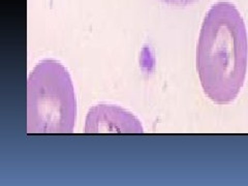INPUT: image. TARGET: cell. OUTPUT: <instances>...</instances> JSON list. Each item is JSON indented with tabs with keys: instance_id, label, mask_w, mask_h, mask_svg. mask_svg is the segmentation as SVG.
<instances>
[{
	"instance_id": "1",
	"label": "cell",
	"mask_w": 248,
	"mask_h": 186,
	"mask_svg": "<svg viewBox=\"0 0 248 186\" xmlns=\"http://www.w3.org/2000/svg\"><path fill=\"white\" fill-rule=\"evenodd\" d=\"M248 64L245 22L230 1L215 2L206 14L197 46L202 88L216 105H229L241 92Z\"/></svg>"
},
{
	"instance_id": "2",
	"label": "cell",
	"mask_w": 248,
	"mask_h": 186,
	"mask_svg": "<svg viewBox=\"0 0 248 186\" xmlns=\"http://www.w3.org/2000/svg\"><path fill=\"white\" fill-rule=\"evenodd\" d=\"M77 97L68 69L55 59H44L27 80V134H72Z\"/></svg>"
},
{
	"instance_id": "3",
	"label": "cell",
	"mask_w": 248,
	"mask_h": 186,
	"mask_svg": "<svg viewBox=\"0 0 248 186\" xmlns=\"http://www.w3.org/2000/svg\"><path fill=\"white\" fill-rule=\"evenodd\" d=\"M86 134H143L144 127L135 114L120 106H93L85 120Z\"/></svg>"
},
{
	"instance_id": "4",
	"label": "cell",
	"mask_w": 248,
	"mask_h": 186,
	"mask_svg": "<svg viewBox=\"0 0 248 186\" xmlns=\"http://www.w3.org/2000/svg\"><path fill=\"white\" fill-rule=\"evenodd\" d=\"M162 3H165L169 6L175 7H185L191 4H195L199 0H159Z\"/></svg>"
}]
</instances>
